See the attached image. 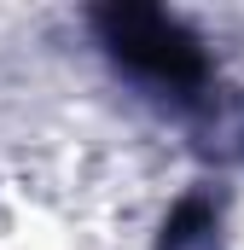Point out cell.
Returning <instances> with one entry per match:
<instances>
[{
    "mask_svg": "<svg viewBox=\"0 0 244 250\" xmlns=\"http://www.w3.org/2000/svg\"><path fill=\"white\" fill-rule=\"evenodd\" d=\"M99 35L128 70L163 82V87H198L203 82V53L181 23L157 6H105Z\"/></svg>",
    "mask_w": 244,
    "mask_h": 250,
    "instance_id": "6da1fadb",
    "label": "cell"
}]
</instances>
